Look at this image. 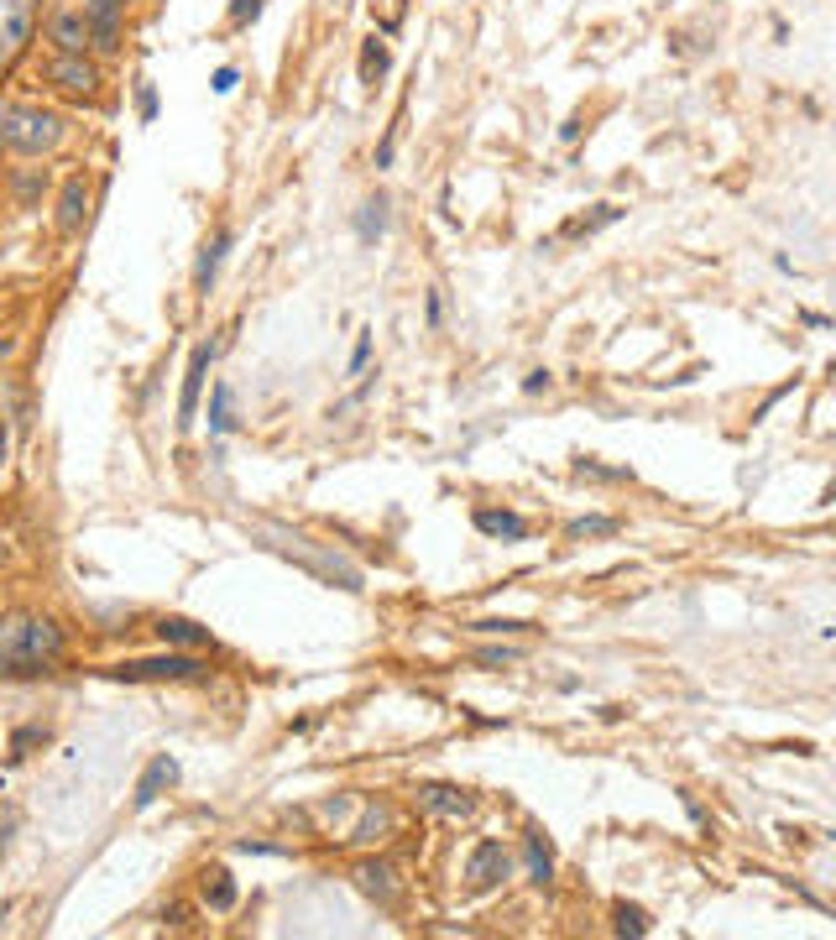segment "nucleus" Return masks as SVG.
<instances>
[{
    "label": "nucleus",
    "mask_w": 836,
    "mask_h": 940,
    "mask_svg": "<svg viewBox=\"0 0 836 940\" xmlns=\"http://www.w3.org/2000/svg\"><path fill=\"white\" fill-rule=\"evenodd\" d=\"M63 658V627L52 616H5L0 622V674H43Z\"/></svg>",
    "instance_id": "nucleus-1"
},
{
    "label": "nucleus",
    "mask_w": 836,
    "mask_h": 940,
    "mask_svg": "<svg viewBox=\"0 0 836 940\" xmlns=\"http://www.w3.org/2000/svg\"><path fill=\"white\" fill-rule=\"evenodd\" d=\"M63 141V120L43 105H0V146L16 157H43Z\"/></svg>",
    "instance_id": "nucleus-2"
},
{
    "label": "nucleus",
    "mask_w": 836,
    "mask_h": 940,
    "mask_svg": "<svg viewBox=\"0 0 836 940\" xmlns=\"http://www.w3.org/2000/svg\"><path fill=\"white\" fill-rule=\"evenodd\" d=\"M262 539H267V549H278V554H287V560H298L304 569H314L319 580H330V586H340V590H361V569L356 564H345L334 549H319L314 539L293 533V528H278V522H267Z\"/></svg>",
    "instance_id": "nucleus-3"
},
{
    "label": "nucleus",
    "mask_w": 836,
    "mask_h": 940,
    "mask_svg": "<svg viewBox=\"0 0 836 940\" xmlns=\"http://www.w3.org/2000/svg\"><path fill=\"white\" fill-rule=\"evenodd\" d=\"M204 658L193 654H163V658H126V663H110L105 680H120V684H193L204 680Z\"/></svg>",
    "instance_id": "nucleus-4"
},
{
    "label": "nucleus",
    "mask_w": 836,
    "mask_h": 940,
    "mask_svg": "<svg viewBox=\"0 0 836 940\" xmlns=\"http://www.w3.org/2000/svg\"><path fill=\"white\" fill-rule=\"evenodd\" d=\"M507 872H513V857H507V846L502 842H476L471 846V857H466V883H471V893L497 889Z\"/></svg>",
    "instance_id": "nucleus-5"
},
{
    "label": "nucleus",
    "mask_w": 836,
    "mask_h": 940,
    "mask_svg": "<svg viewBox=\"0 0 836 940\" xmlns=\"http://www.w3.org/2000/svg\"><path fill=\"white\" fill-rule=\"evenodd\" d=\"M215 340H204V345H193L189 355V372H184V392H178V428H189L193 419H199V392H204V376H210V361H215Z\"/></svg>",
    "instance_id": "nucleus-6"
},
{
    "label": "nucleus",
    "mask_w": 836,
    "mask_h": 940,
    "mask_svg": "<svg viewBox=\"0 0 836 940\" xmlns=\"http://www.w3.org/2000/svg\"><path fill=\"white\" fill-rule=\"evenodd\" d=\"M48 79L63 94H79V99H84V94H95L99 69L84 58V52H63V58H52V63H48Z\"/></svg>",
    "instance_id": "nucleus-7"
},
{
    "label": "nucleus",
    "mask_w": 836,
    "mask_h": 940,
    "mask_svg": "<svg viewBox=\"0 0 836 940\" xmlns=\"http://www.w3.org/2000/svg\"><path fill=\"white\" fill-rule=\"evenodd\" d=\"M126 5L131 0H84L79 11L95 22V47L99 52H116V43H120V16H126Z\"/></svg>",
    "instance_id": "nucleus-8"
},
{
    "label": "nucleus",
    "mask_w": 836,
    "mask_h": 940,
    "mask_svg": "<svg viewBox=\"0 0 836 940\" xmlns=\"http://www.w3.org/2000/svg\"><path fill=\"white\" fill-rule=\"evenodd\" d=\"M476 533H486V539H507V543H523L533 528H528L523 513H507V507H476Z\"/></svg>",
    "instance_id": "nucleus-9"
},
{
    "label": "nucleus",
    "mask_w": 836,
    "mask_h": 940,
    "mask_svg": "<svg viewBox=\"0 0 836 940\" xmlns=\"http://www.w3.org/2000/svg\"><path fill=\"white\" fill-rule=\"evenodd\" d=\"M32 32V0H0V63L26 43Z\"/></svg>",
    "instance_id": "nucleus-10"
},
{
    "label": "nucleus",
    "mask_w": 836,
    "mask_h": 940,
    "mask_svg": "<svg viewBox=\"0 0 836 940\" xmlns=\"http://www.w3.org/2000/svg\"><path fill=\"white\" fill-rule=\"evenodd\" d=\"M48 37L63 47V52H84V47H95V22H90L84 11H58L52 26H48Z\"/></svg>",
    "instance_id": "nucleus-11"
},
{
    "label": "nucleus",
    "mask_w": 836,
    "mask_h": 940,
    "mask_svg": "<svg viewBox=\"0 0 836 940\" xmlns=\"http://www.w3.org/2000/svg\"><path fill=\"white\" fill-rule=\"evenodd\" d=\"M178 784V763L167 757V752H157L152 763H146L142 784H137V810H146V804H157L163 799V789H173Z\"/></svg>",
    "instance_id": "nucleus-12"
},
{
    "label": "nucleus",
    "mask_w": 836,
    "mask_h": 940,
    "mask_svg": "<svg viewBox=\"0 0 836 940\" xmlns=\"http://www.w3.org/2000/svg\"><path fill=\"white\" fill-rule=\"evenodd\" d=\"M157 637L163 643H173V648H215V637H210V627H199V622H189V616H163L157 622Z\"/></svg>",
    "instance_id": "nucleus-13"
},
{
    "label": "nucleus",
    "mask_w": 836,
    "mask_h": 940,
    "mask_svg": "<svg viewBox=\"0 0 836 940\" xmlns=\"http://www.w3.org/2000/svg\"><path fill=\"white\" fill-rule=\"evenodd\" d=\"M419 799H424V810H434V815H471L476 810V799L466 795V789H450V784H424Z\"/></svg>",
    "instance_id": "nucleus-14"
},
{
    "label": "nucleus",
    "mask_w": 836,
    "mask_h": 940,
    "mask_svg": "<svg viewBox=\"0 0 836 940\" xmlns=\"http://www.w3.org/2000/svg\"><path fill=\"white\" fill-rule=\"evenodd\" d=\"M84 214H90V184L73 173L69 184H63V199H58V231H79Z\"/></svg>",
    "instance_id": "nucleus-15"
},
{
    "label": "nucleus",
    "mask_w": 836,
    "mask_h": 940,
    "mask_svg": "<svg viewBox=\"0 0 836 940\" xmlns=\"http://www.w3.org/2000/svg\"><path fill=\"white\" fill-rule=\"evenodd\" d=\"M225 251H231V231H215L210 240H204L199 267H193V287H199V293H210V287H215V272H220V261H225Z\"/></svg>",
    "instance_id": "nucleus-16"
},
{
    "label": "nucleus",
    "mask_w": 836,
    "mask_h": 940,
    "mask_svg": "<svg viewBox=\"0 0 836 940\" xmlns=\"http://www.w3.org/2000/svg\"><path fill=\"white\" fill-rule=\"evenodd\" d=\"M398 872L387 868V862H361L356 868V883L366 898H377V904H392V893H398V883H392Z\"/></svg>",
    "instance_id": "nucleus-17"
},
{
    "label": "nucleus",
    "mask_w": 836,
    "mask_h": 940,
    "mask_svg": "<svg viewBox=\"0 0 836 940\" xmlns=\"http://www.w3.org/2000/svg\"><path fill=\"white\" fill-rule=\"evenodd\" d=\"M356 235L372 246V240H382L387 235V193H372L366 204H361V214H356Z\"/></svg>",
    "instance_id": "nucleus-18"
},
{
    "label": "nucleus",
    "mask_w": 836,
    "mask_h": 940,
    "mask_svg": "<svg viewBox=\"0 0 836 940\" xmlns=\"http://www.w3.org/2000/svg\"><path fill=\"white\" fill-rule=\"evenodd\" d=\"M622 533V522L617 517H601V513H591V517H575V522H565V539H617Z\"/></svg>",
    "instance_id": "nucleus-19"
},
{
    "label": "nucleus",
    "mask_w": 836,
    "mask_h": 940,
    "mask_svg": "<svg viewBox=\"0 0 836 940\" xmlns=\"http://www.w3.org/2000/svg\"><path fill=\"white\" fill-rule=\"evenodd\" d=\"M523 857H528L533 883H539V889H550L554 883V857H550V846H544V836H523Z\"/></svg>",
    "instance_id": "nucleus-20"
},
{
    "label": "nucleus",
    "mask_w": 836,
    "mask_h": 940,
    "mask_svg": "<svg viewBox=\"0 0 836 940\" xmlns=\"http://www.w3.org/2000/svg\"><path fill=\"white\" fill-rule=\"evenodd\" d=\"M204 904H210V909H220V915H225V909H236V883H231V872H210V878H204Z\"/></svg>",
    "instance_id": "nucleus-21"
},
{
    "label": "nucleus",
    "mask_w": 836,
    "mask_h": 940,
    "mask_svg": "<svg viewBox=\"0 0 836 940\" xmlns=\"http://www.w3.org/2000/svg\"><path fill=\"white\" fill-rule=\"evenodd\" d=\"M210 428L215 434L236 428V419H231V381H215V392H210Z\"/></svg>",
    "instance_id": "nucleus-22"
},
{
    "label": "nucleus",
    "mask_w": 836,
    "mask_h": 940,
    "mask_svg": "<svg viewBox=\"0 0 836 940\" xmlns=\"http://www.w3.org/2000/svg\"><path fill=\"white\" fill-rule=\"evenodd\" d=\"M648 930H654V919L638 909V904H617V936H633V940H644Z\"/></svg>",
    "instance_id": "nucleus-23"
},
{
    "label": "nucleus",
    "mask_w": 836,
    "mask_h": 940,
    "mask_svg": "<svg viewBox=\"0 0 836 940\" xmlns=\"http://www.w3.org/2000/svg\"><path fill=\"white\" fill-rule=\"evenodd\" d=\"M575 475H580V481H586V475H591V481H633V470L627 466H601V460H575Z\"/></svg>",
    "instance_id": "nucleus-24"
},
{
    "label": "nucleus",
    "mask_w": 836,
    "mask_h": 940,
    "mask_svg": "<svg viewBox=\"0 0 836 940\" xmlns=\"http://www.w3.org/2000/svg\"><path fill=\"white\" fill-rule=\"evenodd\" d=\"M382 73H387V47L372 37V43H366V52H361V79H366V84H377Z\"/></svg>",
    "instance_id": "nucleus-25"
},
{
    "label": "nucleus",
    "mask_w": 836,
    "mask_h": 940,
    "mask_svg": "<svg viewBox=\"0 0 836 940\" xmlns=\"http://www.w3.org/2000/svg\"><path fill=\"white\" fill-rule=\"evenodd\" d=\"M612 220H622L617 204H597V214H591V220H575V225H565V235H597L601 225H612Z\"/></svg>",
    "instance_id": "nucleus-26"
},
{
    "label": "nucleus",
    "mask_w": 836,
    "mask_h": 940,
    "mask_svg": "<svg viewBox=\"0 0 836 940\" xmlns=\"http://www.w3.org/2000/svg\"><path fill=\"white\" fill-rule=\"evenodd\" d=\"M471 633H492V637L533 633V622H513V616H481V622H471Z\"/></svg>",
    "instance_id": "nucleus-27"
},
{
    "label": "nucleus",
    "mask_w": 836,
    "mask_h": 940,
    "mask_svg": "<svg viewBox=\"0 0 836 940\" xmlns=\"http://www.w3.org/2000/svg\"><path fill=\"white\" fill-rule=\"evenodd\" d=\"M387 825H392V810H372V815L356 825V836H351V842H382Z\"/></svg>",
    "instance_id": "nucleus-28"
},
{
    "label": "nucleus",
    "mask_w": 836,
    "mask_h": 940,
    "mask_svg": "<svg viewBox=\"0 0 836 940\" xmlns=\"http://www.w3.org/2000/svg\"><path fill=\"white\" fill-rule=\"evenodd\" d=\"M476 663H481V669H502V663H518V648H507V643H502V648H481Z\"/></svg>",
    "instance_id": "nucleus-29"
},
{
    "label": "nucleus",
    "mask_w": 836,
    "mask_h": 940,
    "mask_svg": "<svg viewBox=\"0 0 836 940\" xmlns=\"http://www.w3.org/2000/svg\"><path fill=\"white\" fill-rule=\"evenodd\" d=\"M262 16V0H231V22L246 26V22H257Z\"/></svg>",
    "instance_id": "nucleus-30"
},
{
    "label": "nucleus",
    "mask_w": 836,
    "mask_h": 940,
    "mask_svg": "<svg viewBox=\"0 0 836 940\" xmlns=\"http://www.w3.org/2000/svg\"><path fill=\"white\" fill-rule=\"evenodd\" d=\"M43 737H48L43 727H22L16 737H11V757H26V748H32V742H43Z\"/></svg>",
    "instance_id": "nucleus-31"
},
{
    "label": "nucleus",
    "mask_w": 836,
    "mask_h": 940,
    "mask_svg": "<svg viewBox=\"0 0 836 940\" xmlns=\"http://www.w3.org/2000/svg\"><path fill=\"white\" fill-rule=\"evenodd\" d=\"M366 355H372V329H361V340H356V351H351V376L366 366Z\"/></svg>",
    "instance_id": "nucleus-32"
},
{
    "label": "nucleus",
    "mask_w": 836,
    "mask_h": 940,
    "mask_svg": "<svg viewBox=\"0 0 836 940\" xmlns=\"http://www.w3.org/2000/svg\"><path fill=\"white\" fill-rule=\"evenodd\" d=\"M550 381H554L550 372H528L523 376V392H528V398H533V392H550Z\"/></svg>",
    "instance_id": "nucleus-33"
},
{
    "label": "nucleus",
    "mask_w": 836,
    "mask_h": 940,
    "mask_svg": "<svg viewBox=\"0 0 836 940\" xmlns=\"http://www.w3.org/2000/svg\"><path fill=\"white\" fill-rule=\"evenodd\" d=\"M236 90V69H220L215 73V94H231Z\"/></svg>",
    "instance_id": "nucleus-34"
},
{
    "label": "nucleus",
    "mask_w": 836,
    "mask_h": 940,
    "mask_svg": "<svg viewBox=\"0 0 836 940\" xmlns=\"http://www.w3.org/2000/svg\"><path fill=\"white\" fill-rule=\"evenodd\" d=\"M142 116H146V120L157 116V94H152V90H142Z\"/></svg>",
    "instance_id": "nucleus-35"
},
{
    "label": "nucleus",
    "mask_w": 836,
    "mask_h": 940,
    "mask_svg": "<svg viewBox=\"0 0 836 940\" xmlns=\"http://www.w3.org/2000/svg\"><path fill=\"white\" fill-rule=\"evenodd\" d=\"M0 460H5V423H0Z\"/></svg>",
    "instance_id": "nucleus-36"
},
{
    "label": "nucleus",
    "mask_w": 836,
    "mask_h": 940,
    "mask_svg": "<svg viewBox=\"0 0 836 940\" xmlns=\"http://www.w3.org/2000/svg\"><path fill=\"white\" fill-rule=\"evenodd\" d=\"M5 355H11V340H0V361H5Z\"/></svg>",
    "instance_id": "nucleus-37"
},
{
    "label": "nucleus",
    "mask_w": 836,
    "mask_h": 940,
    "mask_svg": "<svg viewBox=\"0 0 836 940\" xmlns=\"http://www.w3.org/2000/svg\"><path fill=\"white\" fill-rule=\"evenodd\" d=\"M0 560H5V549H0Z\"/></svg>",
    "instance_id": "nucleus-38"
}]
</instances>
